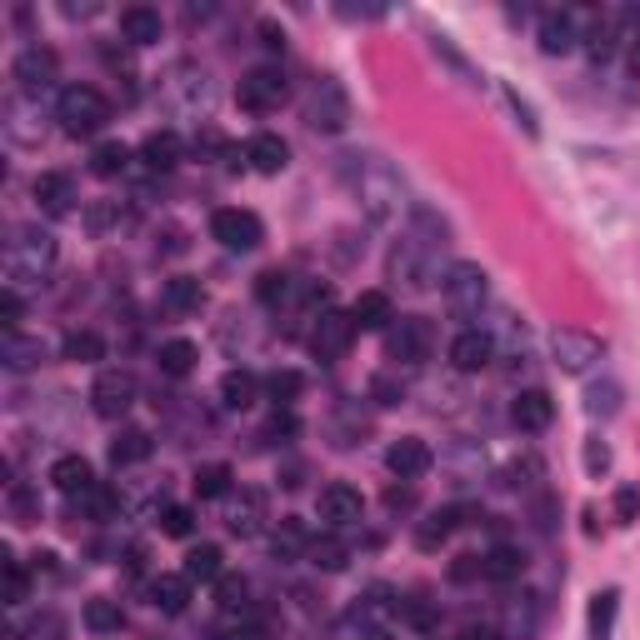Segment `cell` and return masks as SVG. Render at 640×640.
<instances>
[{
	"label": "cell",
	"mask_w": 640,
	"mask_h": 640,
	"mask_svg": "<svg viewBox=\"0 0 640 640\" xmlns=\"http://www.w3.org/2000/svg\"><path fill=\"white\" fill-rule=\"evenodd\" d=\"M31 195H36V205L46 215H71L75 211V180L60 176V170H46V176H36Z\"/></svg>",
	"instance_id": "cell-20"
},
{
	"label": "cell",
	"mask_w": 640,
	"mask_h": 640,
	"mask_svg": "<svg viewBox=\"0 0 640 640\" xmlns=\"http://www.w3.org/2000/svg\"><path fill=\"white\" fill-rule=\"evenodd\" d=\"M265 391H271L275 405H291L300 395V376L296 370H271V376H265Z\"/></svg>",
	"instance_id": "cell-50"
},
{
	"label": "cell",
	"mask_w": 640,
	"mask_h": 640,
	"mask_svg": "<svg viewBox=\"0 0 640 640\" xmlns=\"http://www.w3.org/2000/svg\"><path fill=\"white\" fill-rule=\"evenodd\" d=\"M616 506H620V521H636L640 496H636V490H620V500H616Z\"/></svg>",
	"instance_id": "cell-60"
},
{
	"label": "cell",
	"mask_w": 640,
	"mask_h": 640,
	"mask_svg": "<svg viewBox=\"0 0 640 640\" xmlns=\"http://www.w3.org/2000/svg\"><path fill=\"white\" fill-rule=\"evenodd\" d=\"M370 401H380V405H401V401H405V380H395V376H376V380H370Z\"/></svg>",
	"instance_id": "cell-51"
},
{
	"label": "cell",
	"mask_w": 640,
	"mask_h": 640,
	"mask_svg": "<svg viewBox=\"0 0 640 640\" xmlns=\"http://www.w3.org/2000/svg\"><path fill=\"white\" fill-rule=\"evenodd\" d=\"M145 595H151L155 611H166V616H180L190 601V581L186 576H155L151 585H145Z\"/></svg>",
	"instance_id": "cell-29"
},
{
	"label": "cell",
	"mask_w": 640,
	"mask_h": 640,
	"mask_svg": "<svg viewBox=\"0 0 640 640\" xmlns=\"http://www.w3.org/2000/svg\"><path fill=\"white\" fill-rule=\"evenodd\" d=\"M85 626H91L95 636H116V630L126 626V611H120L116 601H91L85 605Z\"/></svg>",
	"instance_id": "cell-45"
},
{
	"label": "cell",
	"mask_w": 640,
	"mask_h": 640,
	"mask_svg": "<svg viewBox=\"0 0 640 640\" xmlns=\"http://www.w3.org/2000/svg\"><path fill=\"white\" fill-rule=\"evenodd\" d=\"M550 356H556V366L566 370V376H585L591 366H601V360H605V345L595 341V335L566 325V331L550 335Z\"/></svg>",
	"instance_id": "cell-8"
},
{
	"label": "cell",
	"mask_w": 640,
	"mask_h": 640,
	"mask_svg": "<svg viewBox=\"0 0 640 640\" xmlns=\"http://www.w3.org/2000/svg\"><path fill=\"white\" fill-rule=\"evenodd\" d=\"M15 81H21V91H25V95H46V91H56V81H60V60H56V50H46V46H25L21 56H15Z\"/></svg>",
	"instance_id": "cell-14"
},
{
	"label": "cell",
	"mask_w": 640,
	"mask_h": 640,
	"mask_svg": "<svg viewBox=\"0 0 640 640\" xmlns=\"http://www.w3.org/2000/svg\"><path fill=\"white\" fill-rule=\"evenodd\" d=\"M331 430H335V446H356V440L370 430V420L360 415L356 401H345L341 411H335V426H331Z\"/></svg>",
	"instance_id": "cell-42"
},
{
	"label": "cell",
	"mask_w": 640,
	"mask_h": 640,
	"mask_svg": "<svg viewBox=\"0 0 640 640\" xmlns=\"http://www.w3.org/2000/svg\"><path fill=\"white\" fill-rule=\"evenodd\" d=\"M510 420H515V426L521 430H546L550 420H556V401H550L546 391H541V386H531V391H521L515 395V405H510Z\"/></svg>",
	"instance_id": "cell-21"
},
{
	"label": "cell",
	"mask_w": 640,
	"mask_h": 640,
	"mask_svg": "<svg viewBox=\"0 0 640 640\" xmlns=\"http://www.w3.org/2000/svg\"><path fill=\"white\" fill-rule=\"evenodd\" d=\"M486 300H490V285H486V271H481V265L461 261L446 271V310H451L455 320H465V331H475Z\"/></svg>",
	"instance_id": "cell-3"
},
{
	"label": "cell",
	"mask_w": 640,
	"mask_h": 640,
	"mask_svg": "<svg viewBox=\"0 0 640 640\" xmlns=\"http://www.w3.org/2000/svg\"><path fill=\"white\" fill-rule=\"evenodd\" d=\"M190 585L195 581H221L226 576V556H221V546H195L186 556V570H180Z\"/></svg>",
	"instance_id": "cell-37"
},
{
	"label": "cell",
	"mask_w": 640,
	"mask_h": 640,
	"mask_svg": "<svg viewBox=\"0 0 640 640\" xmlns=\"http://www.w3.org/2000/svg\"><path fill=\"white\" fill-rule=\"evenodd\" d=\"M395 620H401V591H391V585H370V591L356 595V605H351V626L360 630V640L391 636Z\"/></svg>",
	"instance_id": "cell-6"
},
{
	"label": "cell",
	"mask_w": 640,
	"mask_h": 640,
	"mask_svg": "<svg viewBox=\"0 0 640 640\" xmlns=\"http://www.w3.org/2000/svg\"><path fill=\"white\" fill-rule=\"evenodd\" d=\"M91 401H95V415H106V420L126 415L135 401V376L131 370H100L91 386Z\"/></svg>",
	"instance_id": "cell-15"
},
{
	"label": "cell",
	"mask_w": 640,
	"mask_h": 640,
	"mask_svg": "<svg viewBox=\"0 0 640 640\" xmlns=\"http://www.w3.org/2000/svg\"><path fill=\"white\" fill-rule=\"evenodd\" d=\"M541 616H546L541 595H535V591H510L506 601H500L496 630L506 640H535V630H541Z\"/></svg>",
	"instance_id": "cell-9"
},
{
	"label": "cell",
	"mask_w": 640,
	"mask_h": 640,
	"mask_svg": "<svg viewBox=\"0 0 640 640\" xmlns=\"http://www.w3.org/2000/svg\"><path fill=\"white\" fill-rule=\"evenodd\" d=\"M626 66H630V75H640V31L626 40Z\"/></svg>",
	"instance_id": "cell-61"
},
{
	"label": "cell",
	"mask_w": 640,
	"mask_h": 640,
	"mask_svg": "<svg viewBox=\"0 0 640 640\" xmlns=\"http://www.w3.org/2000/svg\"><path fill=\"white\" fill-rule=\"evenodd\" d=\"M306 556H310V566H316V570H345V566H351V546H345L335 531L310 535V550H306Z\"/></svg>",
	"instance_id": "cell-31"
},
{
	"label": "cell",
	"mask_w": 640,
	"mask_h": 640,
	"mask_svg": "<svg viewBox=\"0 0 640 640\" xmlns=\"http://www.w3.org/2000/svg\"><path fill=\"white\" fill-rule=\"evenodd\" d=\"M345 120H351V95H345V85L335 81V75H320L306 95V126L310 131L335 135V131H345Z\"/></svg>",
	"instance_id": "cell-5"
},
{
	"label": "cell",
	"mask_w": 640,
	"mask_h": 640,
	"mask_svg": "<svg viewBox=\"0 0 640 640\" xmlns=\"http://www.w3.org/2000/svg\"><path fill=\"white\" fill-rule=\"evenodd\" d=\"M236 100L246 110H256V116H265V110H281L285 100V71L281 66H256V71L240 75L236 85Z\"/></svg>",
	"instance_id": "cell-10"
},
{
	"label": "cell",
	"mask_w": 640,
	"mask_h": 640,
	"mask_svg": "<svg viewBox=\"0 0 640 640\" xmlns=\"http://www.w3.org/2000/svg\"><path fill=\"white\" fill-rule=\"evenodd\" d=\"M585 411H591V415H616L620 411V386H616V380H601V386H591V395H585Z\"/></svg>",
	"instance_id": "cell-49"
},
{
	"label": "cell",
	"mask_w": 640,
	"mask_h": 640,
	"mask_svg": "<svg viewBox=\"0 0 640 640\" xmlns=\"http://www.w3.org/2000/svg\"><path fill=\"white\" fill-rule=\"evenodd\" d=\"M50 265H56V240L36 226H15L11 240H5V281H11V291L46 281Z\"/></svg>",
	"instance_id": "cell-2"
},
{
	"label": "cell",
	"mask_w": 640,
	"mask_h": 640,
	"mask_svg": "<svg viewBox=\"0 0 640 640\" xmlns=\"http://www.w3.org/2000/svg\"><path fill=\"white\" fill-rule=\"evenodd\" d=\"M161 531H166V535H190V510L186 506H166V515H161Z\"/></svg>",
	"instance_id": "cell-56"
},
{
	"label": "cell",
	"mask_w": 640,
	"mask_h": 640,
	"mask_svg": "<svg viewBox=\"0 0 640 640\" xmlns=\"http://www.w3.org/2000/svg\"><path fill=\"white\" fill-rule=\"evenodd\" d=\"M430 345H436V331H430L426 316H395L391 331H386V356L395 366H420L430 356Z\"/></svg>",
	"instance_id": "cell-7"
},
{
	"label": "cell",
	"mask_w": 640,
	"mask_h": 640,
	"mask_svg": "<svg viewBox=\"0 0 640 640\" xmlns=\"http://www.w3.org/2000/svg\"><path fill=\"white\" fill-rule=\"evenodd\" d=\"M271 521V506H265V490H240V496H230V506H226V525H230V535H256L261 525Z\"/></svg>",
	"instance_id": "cell-17"
},
{
	"label": "cell",
	"mask_w": 640,
	"mask_h": 640,
	"mask_svg": "<svg viewBox=\"0 0 640 640\" xmlns=\"http://www.w3.org/2000/svg\"><path fill=\"white\" fill-rule=\"evenodd\" d=\"M0 320H5V331L15 335V320H21V296H15L11 285H5V296H0Z\"/></svg>",
	"instance_id": "cell-58"
},
{
	"label": "cell",
	"mask_w": 640,
	"mask_h": 640,
	"mask_svg": "<svg viewBox=\"0 0 640 640\" xmlns=\"http://www.w3.org/2000/svg\"><path fill=\"white\" fill-rule=\"evenodd\" d=\"M11 510H15V521H36V515H40L36 496H31L25 486H15V490H11Z\"/></svg>",
	"instance_id": "cell-54"
},
{
	"label": "cell",
	"mask_w": 640,
	"mask_h": 640,
	"mask_svg": "<svg viewBox=\"0 0 640 640\" xmlns=\"http://www.w3.org/2000/svg\"><path fill=\"white\" fill-rule=\"evenodd\" d=\"M481 566H486V581L506 585V581H521V570H525V556L515 546H490L486 556H481Z\"/></svg>",
	"instance_id": "cell-35"
},
{
	"label": "cell",
	"mask_w": 640,
	"mask_h": 640,
	"mask_svg": "<svg viewBox=\"0 0 640 640\" xmlns=\"http://www.w3.org/2000/svg\"><path fill=\"white\" fill-rule=\"evenodd\" d=\"M211 236L226 250H256L265 240V226L256 211H240V205H226V211L211 215Z\"/></svg>",
	"instance_id": "cell-11"
},
{
	"label": "cell",
	"mask_w": 640,
	"mask_h": 640,
	"mask_svg": "<svg viewBox=\"0 0 640 640\" xmlns=\"http://www.w3.org/2000/svg\"><path fill=\"white\" fill-rule=\"evenodd\" d=\"M541 50L546 56H566L576 40H581V15L576 11H541Z\"/></svg>",
	"instance_id": "cell-18"
},
{
	"label": "cell",
	"mask_w": 640,
	"mask_h": 640,
	"mask_svg": "<svg viewBox=\"0 0 640 640\" xmlns=\"http://www.w3.org/2000/svg\"><path fill=\"white\" fill-rule=\"evenodd\" d=\"M465 510L461 506H446V510H430L426 521H415V546L420 550H440L446 541L455 535V525H461Z\"/></svg>",
	"instance_id": "cell-24"
},
{
	"label": "cell",
	"mask_w": 640,
	"mask_h": 640,
	"mask_svg": "<svg viewBox=\"0 0 640 640\" xmlns=\"http://www.w3.org/2000/svg\"><path fill=\"white\" fill-rule=\"evenodd\" d=\"M411 506H415V481H401V486L386 490V510H395V515H401V510H411Z\"/></svg>",
	"instance_id": "cell-55"
},
{
	"label": "cell",
	"mask_w": 640,
	"mask_h": 640,
	"mask_svg": "<svg viewBox=\"0 0 640 640\" xmlns=\"http://www.w3.org/2000/svg\"><path fill=\"white\" fill-rule=\"evenodd\" d=\"M91 230H106V226H116V221H126V211H120V201H100V205H91Z\"/></svg>",
	"instance_id": "cell-53"
},
{
	"label": "cell",
	"mask_w": 640,
	"mask_h": 640,
	"mask_svg": "<svg viewBox=\"0 0 640 640\" xmlns=\"http://www.w3.org/2000/svg\"><path fill=\"white\" fill-rule=\"evenodd\" d=\"M46 360V345L40 341H25V335H11L5 341V366L11 370H31V366H40Z\"/></svg>",
	"instance_id": "cell-48"
},
{
	"label": "cell",
	"mask_w": 640,
	"mask_h": 640,
	"mask_svg": "<svg viewBox=\"0 0 640 640\" xmlns=\"http://www.w3.org/2000/svg\"><path fill=\"white\" fill-rule=\"evenodd\" d=\"M345 176H351V186H356L370 221H395V215H401L405 186L395 180V170L386 166L380 155H345Z\"/></svg>",
	"instance_id": "cell-1"
},
{
	"label": "cell",
	"mask_w": 640,
	"mask_h": 640,
	"mask_svg": "<svg viewBox=\"0 0 640 640\" xmlns=\"http://www.w3.org/2000/svg\"><path fill=\"white\" fill-rule=\"evenodd\" d=\"M56 120L66 135H95L110 120V106H106V95L91 91V85H66L56 100Z\"/></svg>",
	"instance_id": "cell-4"
},
{
	"label": "cell",
	"mask_w": 640,
	"mask_h": 640,
	"mask_svg": "<svg viewBox=\"0 0 640 640\" xmlns=\"http://www.w3.org/2000/svg\"><path fill=\"white\" fill-rule=\"evenodd\" d=\"M60 351H66V360H81V366H95V360L106 356V341H100L95 331H71Z\"/></svg>",
	"instance_id": "cell-43"
},
{
	"label": "cell",
	"mask_w": 640,
	"mask_h": 640,
	"mask_svg": "<svg viewBox=\"0 0 640 640\" xmlns=\"http://www.w3.org/2000/svg\"><path fill=\"white\" fill-rule=\"evenodd\" d=\"M161 95H166L170 106H176V100H186V106H201L205 95H211V85H205V71H195V66H176V71L161 81Z\"/></svg>",
	"instance_id": "cell-25"
},
{
	"label": "cell",
	"mask_w": 640,
	"mask_h": 640,
	"mask_svg": "<svg viewBox=\"0 0 640 640\" xmlns=\"http://www.w3.org/2000/svg\"><path fill=\"white\" fill-rule=\"evenodd\" d=\"M195 496H201V500H221V496H230V465H226V461L195 465Z\"/></svg>",
	"instance_id": "cell-40"
},
{
	"label": "cell",
	"mask_w": 640,
	"mask_h": 640,
	"mask_svg": "<svg viewBox=\"0 0 640 640\" xmlns=\"http://www.w3.org/2000/svg\"><path fill=\"white\" fill-rule=\"evenodd\" d=\"M430 461H436V455H430V446L420 436H401L391 451H386V465H391L395 481H415V475H426Z\"/></svg>",
	"instance_id": "cell-19"
},
{
	"label": "cell",
	"mask_w": 640,
	"mask_h": 640,
	"mask_svg": "<svg viewBox=\"0 0 640 640\" xmlns=\"http://www.w3.org/2000/svg\"><path fill=\"white\" fill-rule=\"evenodd\" d=\"M310 351H316V360H341L345 351H351V341H356V320L345 316V310H325V316L310 325Z\"/></svg>",
	"instance_id": "cell-13"
},
{
	"label": "cell",
	"mask_w": 640,
	"mask_h": 640,
	"mask_svg": "<svg viewBox=\"0 0 640 640\" xmlns=\"http://www.w3.org/2000/svg\"><path fill=\"white\" fill-rule=\"evenodd\" d=\"M141 161H145L151 170H170V166L180 161V135H176V131H151V135L141 141Z\"/></svg>",
	"instance_id": "cell-36"
},
{
	"label": "cell",
	"mask_w": 640,
	"mask_h": 640,
	"mask_svg": "<svg viewBox=\"0 0 640 640\" xmlns=\"http://www.w3.org/2000/svg\"><path fill=\"white\" fill-rule=\"evenodd\" d=\"M391 271L401 275L405 285H430L436 281V240H426V236H405L401 246H395V256H391Z\"/></svg>",
	"instance_id": "cell-12"
},
{
	"label": "cell",
	"mask_w": 640,
	"mask_h": 640,
	"mask_svg": "<svg viewBox=\"0 0 640 640\" xmlns=\"http://www.w3.org/2000/svg\"><path fill=\"white\" fill-rule=\"evenodd\" d=\"M221 401H226L230 411H246V405L256 401V376H250V370H226V380H221Z\"/></svg>",
	"instance_id": "cell-44"
},
{
	"label": "cell",
	"mask_w": 640,
	"mask_h": 640,
	"mask_svg": "<svg viewBox=\"0 0 640 640\" xmlns=\"http://www.w3.org/2000/svg\"><path fill=\"white\" fill-rule=\"evenodd\" d=\"M451 360H455V370H486L490 360H496V341H490L481 325H475V331H461L451 345Z\"/></svg>",
	"instance_id": "cell-23"
},
{
	"label": "cell",
	"mask_w": 640,
	"mask_h": 640,
	"mask_svg": "<svg viewBox=\"0 0 640 640\" xmlns=\"http://www.w3.org/2000/svg\"><path fill=\"white\" fill-rule=\"evenodd\" d=\"M145 455H151V436L145 430H120L116 440H110V461L126 471V465H141Z\"/></svg>",
	"instance_id": "cell-39"
},
{
	"label": "cell",
	"mask_w": 640,
	"mask_h": 640,
	"mask_svg": "<svg viewBox=\"0 0 640 640\" xmlns=\"http://www.w3.org/2000/svg\"><path fill=\"white\" fill-rule=\"evenodd\" d=\"M585 471L591 475L611 471V446H605V440H591V446H585Z\"/></svg>",
	"instance_id": "cell-57"
},
{
	"label": "cell",
	"mask_w": 640,
	"mask_h": 640,
	"mask_svg": "<svg viewBox=\"0 0 640 640\" xmlns=\"http://www.w3.org/2000/svg\"><path fill=\"white\" fill-rule=\"evenodd\" d=\"M161 11H151V5H126L120 11V36L131 40V46H155L161 40Z\"/></svg>",
	"instance_id": "cell-26"
},
{
	"label": "cell",
	"mask_w": 640,
	"mask_h": 640,
	"mask_svg": "<svg viewBox=\"0 0 640 640\" xmlns=\"http://www.w3.org/2000/svg\"><path fill=\"white\" fill-rule=\"evenodd\" d=\"M5 601L11 605L25 601V570H21V560L15 556H5Z\"/></svg>",
	"instance_id": "cell-52"
},
{
	"label": "cell",
	"mask_w": 640,
	"mask_h": 640,
	"mask_svg": "<svg viewBox=\"0 0 640 640\" xmlns=\"http://www.w3.org/2000/svg\"><path fill=\"white\" fill-rule=\"evenodd\" d=\"M246 161H250V170H261V176H281V170L291 166V145H285L281 135L261 131V135H250Z\"/></svg>",
	"instance_id": "cell-22"
},
{
	"label": "cell",
	"mask_w": 640,
	"mask_h": 640,
	"mask_svg": "<svg viewBox=\"0 0 640 640\" xmlns=\"http://www.w3.org/2000/svg\"><path fill=\"white\" fill-rule=\"evenodd\" d=\"M320 521H325V531H351V525L360 521V510H366V500H360L356 486H345V481H335V486L320 490L316 500Z\"/></svg>",
	"instance_id": "cell-16"
},
{
	"label": "cell",
	"mask_w": 640,
	"mask_h": 640,
	"mask_svg": "<svg viewBox=\"0 0 640 640\" xmlns=\"http://www.w3.org/2000/svg\"><path fill=\"white\" fill-rule=\"evenodd\" d=\"M205 291L201 281H190V275H176V281H166V291H161V306L170 310V316H190V310H201Z\"/></svg>",
	"instance_id": "cell-33"
},
{
	"label": "cell",
	"mask_w": 640,
	"mask_h": 640,
	"mask_svg": "<svg viewBox=\"0 0 640 640\" xmlns=\"http://www.w3.org/2000/svg\"><path fill=\"white\" fill-rule=\"evenodd\" d=\"M215 601H221V611H226V616H246V611H250V585L240 581V576H221Z\"/></svg>",
	"instance_id": "cell-47"
},
{
	"label": "cell",
	"mask_w": 640,
	"mask_h": 640,
	"mask_svg": "<svg viewBox=\"0 0 640 640\" xmlns=\"http://www.w3.org/2000/svg\"><path fill=\"white\" fill-rule=\"evenodd\" d=\"M366 640H391V636H366Z\"/></svg>",
	"instance_id": "cell-62"
},
{
	"label": "cell",
	"mask_w": 640,
	"mask_h": 640,
	"mask_svg": "<svg viewBox=\"0 0 640 640\" xmlns=\"http://www.w3.org/2000/svg\"><path fill=\"white\" fill-rule=\"evenodd\" d=\"M455 640H506V636H500L496 626H486V620H471V626H465Z\"/></svg>",
	"instance_id": "cell-59"
},
{
	"label": "cell",
	"mask_w": 640,
	"mask_h": 640,
	"mask_svg": "<svg viewBox=\"0 0 640 640\" xmlns=\"http://www.w3.org/2000/svg\"><path fill=\"white\" fill-rule=\"evenodd\" d=\"M195 345L190 341H166L161 345V356H155V366H161V376H170V380H180V376H190L195 370Z\"/></svg>",
	"instance_id": "cell-38"
},
{
	"label": "cell",
	"mask_w": 640,
	"mask_h": 640,
	"mask_svg": "<svg viewBox=\"0 0 640 640\" xmlns=\"http://www.w3.org/2000/svg\"><path fill=\"white\" fill-rule=\"evenodd\" d=\"M401 626L415 630V636H430L440 626V601H426V595H401Z\"/></svg>",
	"instance_id": "cell-34"
},
{
	"label": "cell",
	"mask_w": 640,
	"mask_h": 640,
	"mask_svg": "<svg viewBox=\"0 0 640 640\" xmlns=\"http://www.w3.org/2000/svg\"><path fill=\"white\" fill-rule=\"evenodd\" d=\"M616 605H620L616 591L591 595V640H611V626H616Z\"/></svg>",
	"instance_id": "cell-46"
},
{
	"label": "cell",
	"mask_w": 640,
	"mask_h": 640,
	"mask_svg": "<svg viewBox=\"0 0 640 640\" xmlns=\"http://www.w3.org/2000/svg\"><path fill=\"white\" fill-rule=\"evenodd\" d=\"M351 320H356V331H391V296L386 291H366V296H356V306H351Z\"/></svg>",
	"instance_id": "cell-27"
},
{
	"label": "cell",
	"mask_w": 640,
	"mask_h": 640,
	"mask_svg": "<svg viewBox=\"0 0 640 640\" xmlns=\"http://www.w3.org/2000/svg\"><path fill=\"white\" fill-rule=\"evenodd\" d=\"M126 166H131V151L120 141H100L91 151V170L95 176H126Z\"/></svg>",
	"instance_id": "cell-41"
},
{
	"label": "cell",
	"mask_w": 640,
	"mask_h": 640,
	"mask_svg": "<svg viewBox=\"0 0 640 640\" xmlns=\"http://www.w3.org/2000/svg\"><path fill=\"white\" fill-rule=\"evenodd\" d=\"M116 506H120V496L110 486H100V481H95L91 490H81V496H71V510L75 515H85V521H110Z\"/></svg>",
	"instance_id": "cell-32"
},
{
	"label": "cell",
	"mask_w": 640,
	"mask_h": 640,
	"mask_svg": "<svg viewBox=\"0 0 640 640\" xmlns=\"http://www.w3.org/2000/svg\"><path fill=\"white\" fill-rule=\"evenodd\" d=\"M306 550H310V531H306V521L285 515V521L271 531V556H275V560H300Z\"/></svg>",
	"instance_id": "cell-28"
},
{
	"label": "cell",
	"mask_w": 640,
	"mask_h": 640,
	"mask_svg": "<svg viewBox=\"0 0 640 640\" xmlns=\"http://www.w3.org/2000/svg\"><path fill=\"white\" fill-rule=\"evenodd\" d=\"M50 481H56L66 496H81V490L95 486V475H91V461L85 455H60L56 465H50Z\"/></svg>",
	"instance_id": "cell-30"
}]
</instances>
